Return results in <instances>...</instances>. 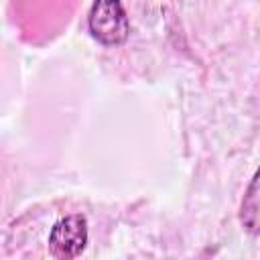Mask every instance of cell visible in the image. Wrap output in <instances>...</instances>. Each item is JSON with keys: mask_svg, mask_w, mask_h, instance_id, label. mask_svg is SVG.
<instances>
[{"mask_svg": "<svg viewBox=\"0 0 260 260\" xmlns=\"http://www.w3.org/2000/svg\"><path fill=\"white\" fill-rule=\"evenodd\" d=\"M87 246V219L81 213L61 217L49 234V250L55 258H77Z\"/></svg>", "mask_w": 260, "mask_h": 260, "instance_id": "obj_2", "label": "cell"}, {"mask_svg": "<svg viewBox=\"0 0 260 260\" xmlns=\"http://www.w3.org/2000/svg\"><path fill=\"white\" fill-rule=\"evenodd\" d=\"M240 219L250 234H258V173H254L250 187L240 207Z\"/></svg>", "mask_w": 260, "mask_h": 260, "instance_id": "obj_3", "label": "cell"}, {"mask_svg": "<svg viewBox=\"0 0 260 260\" xmlns=\"http://www.w3.org/2000/svg\"><path fill=\"white\" fill-rule=\"evenodd\" d=\"M87 28L91 37L106 47L124 45L130 32V22L122 0H93L87 16Z\"/></svg>", "mask_w": 260, "mask_h": 260, "instance_id": "obj_1", "label": "cell"}]
</instances>
